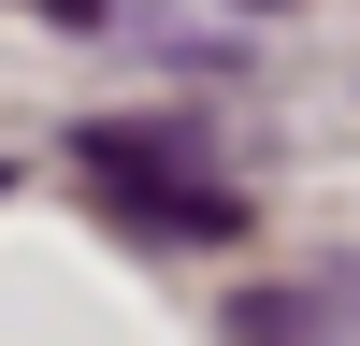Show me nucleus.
Instances as JSON below:
<instances>
[{"label":"nucleus","mask_w":360,"mask_h":346,"mask_svg":"<svg viewBox=\"0 0 360 346\" xmlns=\"http://www.w3.org/2000/svg\"><path fill=\"white\" fill-rule=\"evenodd\" d=\"M15 15H44V29H130L115 0H15Z\"/></svg>","instance_id":"obj_2"},{"label":"nucleus","mask_w":360,"mask_h":346,"mask_svg":"<svg viewBox=\"0 0 360 346\" xmlns=\"http://www.w3.org/2000/svg\"><path fill=\"white\" fill-rule=\"evenodd\" d=\"M72 159H86V188H101V217L144 231V245H231V231H245V202L202 173V115H101Z\"/></svg>","instance_id":"obj_1"},{"label":"nucleus","mask_w":360,"mask_h":346,"mask_svg":"<svg viewBox=\"0 0 360 346\" xmlns=\"http://www.w3.org/2000/svg\"><path fill=\"white\" fill-rule=\"evenodd\" d=\"M245 15H274V0H245Z\"/></svg>","instance_id":"obj_4"},{"label":"nucleus","mask_w":360,"mask_h":346,"mask_svg":"<svg viewBox=\"0 0 360 346\" xmlns=\"http://www.w3.org/2000/svg\"><path fill=\"white\" fill-rule=\"evenodd\" d=\"M317 288V332H332V317H360V260H332V274H303Z\"/></svg>","instance_id":"obj_3"}]
</instances>
